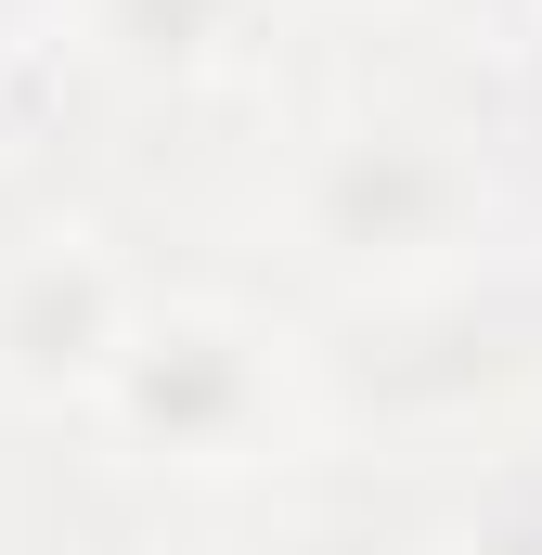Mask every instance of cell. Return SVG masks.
<instances>
[{"mask_svg":"<svg viewBox=\"0 0 542 555\" xmlns=\"http://www.w3.org/2000/svg\"><path fill=\"white\" fill-rule=\"evenodd\" d=\"M65 26H78V0H0V91H26L65 52Z\"/></svg>","mask_w":542,"mask_h":555,"instance_id":"5b68a950","label":"cell"},{"mask_svg":"<svg viewBox=\"0 0 542 555\" xmlns=\"http://www.w3.org/2000/svg\"><path fill=\"white\" fill-rule=\"evenodd\" d=\"M297 13L284 0H78L65 52L13 104H104V117H233L271 104Z\"/></svg>","mask_w":542,"mask_h":555,"instance_id":"277c9868","label":"cell"},{"mask_svg":"<svg viewBox=\"0 0 542 555\" xmlns=\"http://www.w3.org/2000/svg\"><path fill=\"white\" fill-rule=\"evenodd\" d=\"M117 491L246 517L271 491H310L336 465V401H323V323L284 310L246 272H155L130 349L104 362L91 414L65 426Z\"/></svg>","mask_w":542,"mask_h":555,"instance_id":"7a4b0ae2","label":"cell"},{"mask_svg":"<svg viewBox=\"0 0 542 555\" xmlns=\"http://www.w3.org/2000/svg\"><path fill=\"white\" fill-rule=\"evenodd\" d=\"M246 233L284 310L362 323V310H413V297L542 259V181L530 142L504 130V91L362 78V91L297 104L259 142Z\"/></svg>","mask_w":542,"mask_h":555,"instance_id":"6da1fadb","label":"cell"},{"mask_svg":"<svg viewBox=\"0 0 542 555\" xmlns=\"http://www.w3.org/2000/svg\"><path fill=\"white\" fill-rule=\"evenodd\" d=\"M233 555H375V543H233Z\"/></svg>","mask_w":542,"mask_h":555,"instance_id":"52a82bcc","label":"cell"},{"mask_svg":"<svg viewBox=\"0 0 542 555\" xmlns=\"http://www.w3.org/2000/svg\"><path fill=\"white\" fill-rule=\"evenodd\" d=\"M284 13H297V26H310V13H336V26H413V0H284Z\"/></svg>","mask_w":542,"mask_h":555,"instance_id":"8992f818","label":"cell"},{"mask_svg":"<svg viewBox=\"0 0 542 555\" xmlns=\"http://www.w3.org/2000/svg\"><path fill=\"white\" fill-rule=\"evenodd\" d=\"M155 272L168 259H142L130 220H104L78 194L0 207V426H52L65 439L91 414V388L130 349Z\"/></svg>","mask_w":542,"mask_h":555,"instance_id":"3957f363","label":"cell"}]
</instances>
